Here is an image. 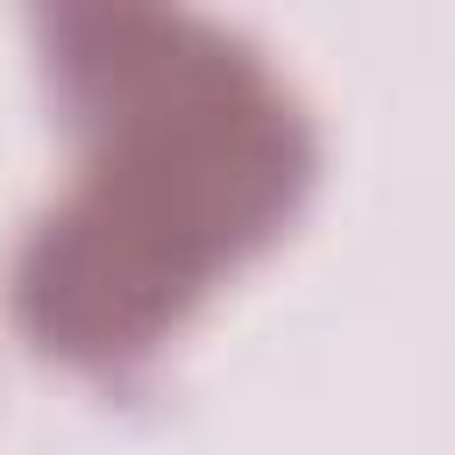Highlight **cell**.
<instances>
[{"label": "cell", "mask_w": 455, "mask_h": 455, "mask_svg": "<svg viewBox=\"0 0 455 455\" xmlns=\"http://www.w3.org/2000/svg\"><path fill=\"white\" fill-rule=\"evenodd\" d=\"M50 85L92 142L85 178L14 256V320L43 355H149L220 263L284 228L313 135L249 43L192 14H50Z\"/></svg>", "instance_id": "6da1fadb"}]
</instances>
